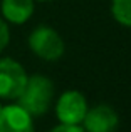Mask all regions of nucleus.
Returning a JSON list of instances; mask_svg holds the SVG:
<instances>
[{"label":"nucleus","mask_w":131,"mask_h":132,"mask_svg":"<svg viewBox=\"0 0 131 132\" xmlns=\"http://www.w3.org/2000/svg\"><path fill=\"white\" fill-rule=\"evenodd\" d=\"M54 82L44 74L27 77L25 87L17 97V104L22 105L32 117L44 116L50 109L54 100Z\"/></svg>","instance_id":"f257e3e1"},{"label":"nucleus","mask_w":131,"mask_h":132,"mask_svg":"<svg viewBox=\"0 0 131 132\" xmlns=\"http://www.w3.org/2000/svg\"><path fill=\"white\" fill-rule=\"evenodd\" d=\"M29 48L34 55L47 62H54L64 55L66 45L57 30L47 25H39L30 32L27 39Z\"/></svg>","instance_id":"f03ea898"},{"label":"nucleus","mask_w":131,"mask_h":132,"mask_svg":"<svg viewBox=\"0 0 131 132\" xmlns=\"http://www.w3.org/2000/svg\"><path fill=\"white\" fill-rule=\"evenodd\" d=\"M27 72L20 62L0 57V100H17L27 82Z\"/></svg>","instance_id":"7ed1b4c3"},{"label":"nucleus","mask_w":131,"mask_h":132,"mask_svg":"<svg viewBox=\"0 0 131 132\" xmlns=\"http://www.w3.org/2000/svg\"><path fill=\"white\" fill-rule=\"evenodd\" d=\"M88 109V99L79 90H66L56 102V116L61 124H82Z\"/></svg>","instance_id":"20e7f679"},{"label":"nucleus","mask_w":131,"mask_h":132,"mask_svg":"<svg viewBox=\"0 0 131 132\" xmlns=\"http://www.w3.org/2000/svg\"><path fill=\"white\" fill-rule=\"evenodd\" d=\"M0 132H35L34 117L19 104L0 107Z\"/></svg>","instance_id":"39448f33"},{"label":"nucleus","mask_w":131,"mask_h":132,"mask_svg":"<svg viewBox=\"0 0 131 132\" xmlns=\"http://www.w3.org/2000/svg\"><path fill=\"white\" fill-rule=\"evenodd\" d=\"M118 124V114L108 104H99L92 109H88L82 119V126L86 132H114Z\"/></svg>","instance_id":"423d86ee"},{"label":"nucleus","mask_w":131,"mask_h":132,"mask_svg":"<svg viewBox=\"0 0 131 132\" xmlns=\"http://www.w3.org/2000/svg\"><path fill=\"white\" fill-rule=\"evenodd\" d=\"M35 10V0H2L0 2V13L7 23L22 25Z\"/></svg>","instance_id":"0eeeda50"},{"label":"nucleus","mask_w":131,"mask_h":132,"mask_svg":"<svg viewBox=\"0 0 131 132\" xmlns=\"http://www.w3.org/2000/svg\"><path fill=\"white\" fill-rule=\"evenodd\" d=\"M111 15L123 27L131 29V0H111Z\"/></svg>","instance_id":"6e6552de"},{"label":"nucleus","mask_w":131,"mask_h":132,"mask_svg":"<svg viewBox=\"0 0 131 132\" xmlns=\"http://www.w3.org/2000/svg\"><path fill=\"white\" fill-rule=\"evenodd\" d=\"M9 42H10V27H9V23L0 17V52L5 50Z\"/></svg>","instance_id":"1a4fd4ad"},{"label":"nucleus","mask_w":131,"mask_h":132,"mask_svg":"<svg viewBox=\"0 0 131 132\" xmlns=\"http://www.w3.org/2000/svg\"><path fill=\"white\" fill-rule=\"evenodd\" d=\"M49 132H86L79 126H71V124H59V126L52 127Z\"/></svg>","instance_id":"9d476101"},{"label":"nucleus","mask_w":131,"mask_h":132,"mask_svg":"<svg viewBox=\"0 0 131 132\" xmlns=\"http://www.w3.org/2000/svg\"><path fill=\"white\" fill-rule=\"evenodd\" d=\"M35 2H54V0H35Z\"/></svg>","instance_id":"9b49d317"},{"label":"nucleus","mask_w":131,"mask_h":132,"mask_svg":"<svg viewBox=\"0 0 131 132\" xmlns=\"http://www.w3.org/2000/svg\"><path fill=\"white\" fill-rule=\"evenodd\" d=\"M0 107H2V104H0Z\"/></svg>","instance_id":"f8f14e48"}]
</instances>
